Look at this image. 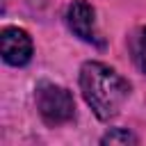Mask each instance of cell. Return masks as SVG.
I'll return each mask as SVG.
<instances>
[{"mask_svg":"<svg viewBox=\"0 0 146 146\" xmlns=\"http://www.w3.org/2000/svg\"><path fill=\"white\" fill-rule=\"evenodd\" d=\"M80 91L100 121L114 119L130 96V82L103 62H84L80 68Z\"/></svg>","mask_w":146,"mask_h":146,"instance_id":"1","label":"cell"},{"mask_svg":"<svg viewBox=\"0 0 146 146\" xmlns=\"http://www.w3.org/2000/svg\"><path fill=\"white\" fill-rule=\"evenodd\" d=\"M34 100H36L39 116L43 119L46 125L57 128V125H64V123L73 121V116H75L73 94H71L66 87H62V84L39 82V84H36Z\"/></svg>","mask_w":146,"mask_h":146,"instance_id":"2","label":"cell"},{"mask_svg":"<svg viewBox=\"0 0 146 146\" xmlns=\"http://www.w3.org/2000/svg\"><path fill=\"white\" fill-rule=\"evenodd\" d=\"M0 48H2V59L9 66H25L32 59V52H34L30 34L23 27H14V25L2 27Z\"/></svg>","mask_w":146,"mask_h":146,"instance_id":"3","label":"cell"},{"mask_svg":"<svg viewBox=\"0 0 146 146\" xmlns=\"http://www.w3.org/2000/svg\"><path fill=\"white\" fill-rule=\"evenodd\" d=\"M66 25L80 41L100 46V39H98V32H96V11L87 0H73L68 5Z\"/></svg>","mask_w":146,"mask_h":146,"instance_id":"4","label":"cell"},{"mask_svg":"<svg viewBox=\"0 0 146 146\" xmlns=\"http://www.w3.org/2000/svg\"><path fill=\"white\" fill-rule=\"evenodd\" d=\"M130 57H132V62H135V66L141 71V73H146V25L144 27H139L132 36H130Z\"/></svg>","mask_w":146,"mask_h":146,"instance_id":"5","label":"cell"},{"mask_svg":"<svg viewBox=\"0 0 146 146\" xmlns=\"http://www.w3.org/2000/svg\"><path fill=\"white\" fill-rule=\"evenodd\" d=\"M137 141L139 139L130 130H123V128H114L107 135H103V139H100V144H110V146H114V144H137Z\"/></svg>","mask_w":146,"mask_h":146,"instance_id":"6","label":"cell"}]
</instances>
